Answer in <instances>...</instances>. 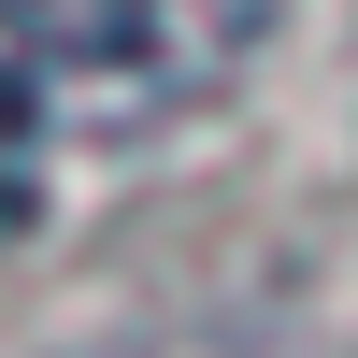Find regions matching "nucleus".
<instances>
[{
	"label": "nucleus",
	"instance_id": "f257e3e1",
	"mask_svg": "<svg viewBox=\"0 0 358 358\" xmlns=\"http://www.w3.org/2000/svg\"><path fill=\"white\" fill-rule=\"evenodd\" d=\"M273 43V0H15L0 72L72 129H158Z\"/></svg>",
	"mask_w": 358,
	"mask_h": 358
},
{
	"label": "nucleus",
	"instance_id": "f03ea898",
	"mask_svg": "<svg viewBox=\"0 0 358 358\" xmlns=\"http://www.w3.org/2000/svg\"><path fill=\"white\" fill-rule=\"evenodd\" d=\"M29 215H43V101L0 72V244H29Z\"/></svg>",
	"mask_w": 358,
	"mask_h": 358
}]
</instances>
